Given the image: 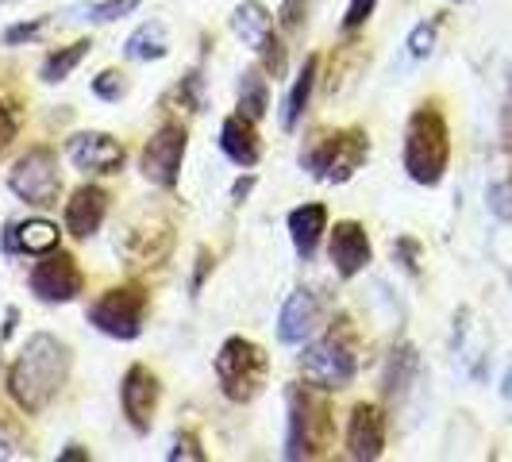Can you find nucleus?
<instances>
[{
  "mask_svg": "<svg viewBox=\"0 0 512 462\" xmlns=\"http://www.w3.org/2000/svg\"><path fill=\"white\" fill-rule=\"evenodd\" d=\"M8 189L35 208L58 205L62 193V174H58V154L51 147H35L27 151L12 170H8Z\"/></svg>",
  "mask_w": 512,
  "mask_h": 462,
  "instance_id": "obj_7",
  "label": "nucleus"
},
{
  "mask_svg": "<svg viewBox=\"0 0 512 462\" xmlns=\"http://www.w3.org/2000/svg\"><path fill=\"white\" fill-rule=\"evenodd\" d=\"M70 378V347L54 335L39 332L24 343V351L16 355L8 370V393L24 412H43L54 397L62 393V385Z\"/></svg>",
  "mask_w": 512,
  "mask_h": 462,
  "instance_id": "obj_1",
  "label": "nucleus"
},
{
  "mask_svg": "<svg viewBox=\"0 0 512 462\" xmlns=\"http://www.w3.org/2000/svg\"><path fill=\"white\" fill-rule=\"evenodd\" d=\"M124 54H128V58H135V62H158V58H166V54H170V39H166V27L158 24V20H154V24H143L128 39Z\"/></svg>",
  "mask_w": 512,
  "mask_h": 462,
  "instance_id": "obj_24",
  "label": "nucleus"
},
{
  "mask_svg": "<svg viewBox=\"0 0 512 462\" xmlns=\"http://www.w3.org/2000/svg\"><path fill=\"white\" fill-rule=\"evenodd\" d=\"M43 24H47V20H31V24H16L12 31H8V35H4V39H8V43H20V39H31V35H35V31H39Z\"/></svg>",
  "mask_w": 512,
  "mask_h": 462,
  "instance_id": "obj_35",
  "label": "nucleus"
},
{
  "mask_svg": "<svg viewBox=\"0 0 512 462\" xmlns=\"http://www.w3.org/2000/svg\"><path fill=\"white\" fill-rule=\"evenodd\" d=\"M170 459H193V462H205V451L197 447V439L193 436H181L178 443H174V451H170Z\"/></svg>",
  "mask_w": 512,
  "mask_h": 462,
  "instance_id": "obj_34",
  "label": "nucleus"
},
{
  "mask_svg": "<svg viewBox=\"0 0 512 462\" xmlns=\"http://www.w3.org/2000/svg\"><path fill=\"white\" fill-rule=\"evenodd\" d=\"M489 208L497 212V216H512V185L509 181H497V185H489Z\"/></svg>",
  "mask_w": 512,
  "mask_h": 462,
  "instance_id": "obj_33",
  "label": "nucleus"
},
{
  "mask_svg": "<svg viewBox=\"0 0 512 462\" xmlns=\"http://www.w3.org/2000/svg\"><path fill=\"white\" fill-rule=\"evenodd\" d=\"M374 8H378V0H351L347 4V16H343V31H359L374 16Z\"/></svg>",
  "mask_w": 512,
  "mask_h": 462,
  "instance_id": "obj_32",
  "label": "nucleus"
},
{
  "mask_svg": "<svg viewBox=\"0 0 512 462\" xmlns=\"http://www.w3.org/2000/svg\"><path fill=\"white\" fill-rule=\"evenodd\" d=\"M332 262L339 278H355L370 266V235L355 220H339L332 228Z\"/></svg>",
  "mask_w": 512,
  "mask_h": 462,
  "instance_id": "obj_14",
  "label": "nucleus"
},
{
  "mask_svg": "<svg viewBox=\"0 0 512 462\" xmlns=\"http://www.w3.org/2000/svg\"><path fill=\"white\" fill-rule=\"evenodd\" d=\"M147 293L139 285H116L101 293L93 308H89V324L97 332L112 335V339H135L143 332V320H147Z\"/></svg>",
  "mask_w": 512,
  "mask_h": 462,
  "instance_id": "obj_6",
  "label": "nucleus"
},
{
  "mask_svg": "<svg viewBox=\"0 0 512 462\" xmlns=\"http://www.w3.org/2000/svg\"><path fill=\"white\" fill-rule=\"evenodd\" d=\"M270 108V74L266 70H247L239 81V116L247 120H262Z\"/></svg>",
  "mask_w": 512,
  "mask_h": 462,
  "instance_id": "obj_22",
  "label": "nucleus"
},
{
  "mask_svg": "<svg viewBox=\"0 0 512 462\" xmlns=\"http://www.w3.org/2000/svg\"><path fill=\"white\" fill-rule=\"evenodd\" d=\"M316 66H320V58H316V54H308L305 70L297 74L293 89H289V97H285V112H282V128L285 131L297 128V120H301V112H305L308 97H312V85H316Z\"/></svg>",
  "mask_w": 512,
  "mask_h": 462,
  "instance_id": "obj_23",
  "label": "nucleus"
},
{
  "mask_svg": "<svg viewBox=\"0 0 512 462\" xmlns=\"http://www.w3.org/2000/svg\"><path fill=\"white\" fill-rule=\"evenodd\" d=\"M220 147H224V154H228L235 166H243V170L258 166L262 143H258L255 120H247V116H228L224 128H220Z\"/></svg>",
  "mask_w": 512,
  "mask_h": 462,
  "instance_id": "obj_17",
  "label": "nucleus"
},
{
  "mask_svg": "<svg viewBox=\"0 0 512 462\" xmlns=\"http://www.w3.org/2000/svg\"><path fill=\"white\" fill-rule=\"evenodd\" d=\"M93 93H97L101 101H120V97L128 93V81H124V74H116V70H104V74L93 81Z\"/></svg>",
  "mask_w": 512,
  "mask_h": 462,
  "instance_id": "obj_27",
  "label": "nucleus"
},
{
  "mask_svg": "<svg viewBox=\"0 0 512 462\" xmlns=\"http://www.w3.org/2000/svg\"><path fill=\"white\" fill-rule=\"evenodd\" d=\"M70 162H74L81 174H120V166H124V147L112 139V135H104V131H81L70 139Z\"/></svg>",
  "mask_w": 512,
  "mask_h": 462,
  "instance_id": "obj_11",
  "label": "nucleus"
},
{
  "mask_svg": "<svg viewBox=\"0 0 512 462\" xmlns=\"http://www.w3.org/2000/svg\"><path fill=\"white\" fill-rule=\"evenodd\" d=\"M385 451V412L378 405H355L351 424H347V455L359 462L382 459Z\"/></svg>",
  "mask_w": 512,
  "mask_h": 462,
  "instance_id": "obj_13",
  "label": "nucleus"
},
{
  "mask_svg": "<svg viewBox=\"0 0 512 462\" xmlns=\"http://www.w3.org/2000/svg\"><path fill=\"white\" fill-rule=\"evenodd\" d=\"M262 70H266V74L274 77V81H278V77H285V47H282V39H278V35H270V39H266V43H262Z\"/></svg>",
  "mask_w": 512,
  "mask_h": 462,
  "instance_id": "obj_26",
  "label": "nucleus"
},
{
  "mask_svg": "<svg viewBox=\"0 0 512 462\" xmlns=\"http://www.w3.org/2000/svg\"><path fill=\"white\" fill-rule=\"evenodd\" d=\"M108 216V193L101 185H81L74 197L66 201V231L77 239H89L97 235Z\"/></svg>",
  "mask_w": 512,
  "mask_h": 462,
  "instance_id": "obj_15",
  "label": "nucleus"
},
{
  "mask_svg": "<svg viewBox=\"0 0 512 462\" xmlns=\"http://www.w3.org/2000/svg\"><path fill=\"white\" fill-rule=\"evenodd\" d=\"M328 231V208L324 205H301L289 212V235L301 258H312L320 247V235Z\"/></svg>",
  "mask_w": 512,
  "mask_h": 462,
  "instance_id": "obj_18",
  "label": "nucleus"
},
{
  "mask_svg": "<svg viewBox=\"0 0 512 462\" xmlns=\"http://www.w3.org/2000/svg\"><path fill=\"white\" fill-rule=\"evenodd\" d=\"M436 47V24H416L409 35V54L412 58H428Z\"/></svg>",
  "mask_w": 512,
  "mask_h": 462,
  "instance_id": "obj_31",
  "label": "nucleus"
},
{
  "mask_svg": "<svg viewBox=\"0 0 512 462\" xmlns=\"http://www.w3.org/2000/svg\"><path fill=\"white\" fill-rule=\"evenodd\" d=\"M89 47H93L89 39H77V43H70V47H58L54 54H47V62H43L39 77H43V81H51V85L54 81H66V77L77 70V62L89 54Z\"/></svg>",
  "mask_w": 512,
  "mask_h": 462,
  "instance_id": "obj_25",
  "label": "nucleus"
},
{
  "mask_svg": "<svg viewBox=\"0 0 512 462\" xmlns=\"http://www.w3.org/2000/svg\"><path fill=\"white\" fill-rule=\"evenodd\" d=\"M501 397L512 401V362H509V370H505V378H501Z\"/></svg>",
  "mask_w": 512,
  "mask_h": 462,
  "instance_id": "obj_37",
  "label": "nucleus"
},
{
  "mask_svg": "<svg viewBox=\"0 0 512 462\" xmlns=\"http://www.w3.org/2000/svg\"><path fill=\"white\" fill-rule=\"evenodd\" d=\"M416 370H420V355H416V347H397L393 355H389V366H385V397H405L409 393V385L416 382Z\"/></svg>",
  "mask_w": 512,
  "mask_h": 462,
  "instance_id": "obj_21",
  "label": "nucleus"
},
{
  "mask_svg": "<svg viewBox=\"0 0 512 462\" xmlns=\"http://www.w3.org/2000/svg\"><path fill=\"white\" fill-rule=\"evenodd\" d=\"M120 405L135 432H151L154 412H158V378L147 366H131L120 382Z\"/></svg>",
  "mask_w": 512,
  "mask_h": 462,
  "instance_id": "obj_12",
  "label": "nucleus"
},
{
  "mask_svg": "<svg viewBox=\"0 0 512 462\" xmlns=\"http://www.w3.org/2000/svg\"><path fill=\"white\" fill-rule=\"evenodd\" d=\"M289 401V439L285 459H324L335 443V416L316 385H293L285 393Z\"/></svg>",
  "mask_w": 512,
  "mask_h": 462,
  "instance_id": "obj_2",
  "label": "nucleus"
},
{
  "mask_svg": "<svg viewBox=\"0 0 512 462\" xmlns=\"http://www.w3.org/2000/svg\"><path fill=\"white\" fill-rule=\"evenodd\" d=\"M451 162V131L439 104H420L405 128V170L416 185H439Z\"/></svg>",
  "mask_w": 512,
  "mask_h": 462,
  "instance_id": "obj_3",
  "label": "nucleus"
},
{
  "mask_svg": "<svg viewBox=\"0 0 512 462\" xmlns=\"http://www.w3.org/2000/svg\"><path fill=\"white\" fill-rule=\"evenodd\" d=\"M370 154V143L362 131H332V135H320L312 143V151L305 154V166L320 181H351L362 170Z\"/></svg>",
  "mask_w": 512,
  "mask_h": 462,
  "instance_id": "obj_5",
  "label": "nucleus"
},
{
  "mask_svg": "<svg viewBox=\"0 0 512 462\" xmlns=\"http://www.w3.org/2000/svg\"><path fill=\"white\" fill-rule=\"evenodd\" d=\"M185 147H189V135L181 124H162L147 139L143 147V174L147 181L162 185V189H174L181 174V162H185Z\"/></svg>",
  "mask_w": 512,
  "mask_h": 462,
  "instance_id": "obj_9",
  "label": "nucleus"
},
{
  "mask_svg": "<svg viewBox=\"0 0 512 462\" xmlns=\"http://www.w3.org/2000/svg\"><path fill=\"white\" fill-rule=\"evenodd\" d=\"M251 185H255V178H243V181H235V189H231V197L235 201H243L247 193H251Z\"/></svg>",
  "mask_w": 512,
  "mask_h": 462,
  "instance_id": "obj_36",
  "label": "nucleus"
},
{
  "mask_svg": "<svg viewBox=\"0 0 512 462\" xmlns=\"http://www.w3.org/2000/svg\"><path fill=\"white\" fill-rule=\"evenodd\" d=\"M81 289H85V274H81L77 258L66 255V251H51L31 270V293L47 305H66Z\"/></svg>",
  "mask_w": 512,
  "mask_h": 462,
  "instance_id": "obj_10",
  "label": "nucleus"
},
{
  "mask_svg": "<svg viewBox=\"0 0 512 462\" xmlns=\"http://www.w3.org/2000/svg\"><path fill=\"white\" fill-rule=\"evenodd\" d=\"M58 235L62 231L54 228L51 220H24V224L8 228L4 247L8 251H24V255H51V251H58Z\"/></svg>",
  "mask_w": 512,
  "mask_h": 462,
  "instance_id": "obj_19",
  "label": "nucleus"
},
{
  "mask_svg": "<svg viewBox=\"0 0 512 462\" xmlns=\"http://www.w3.org/2000/svg\"><path fill=\"white\" fill-rule=\"evenodd\" d=\"M231 31H235L251 51H262V43L274 35V16H270V8H266V4L247 0V4H239V8H235V16H231Z\"/></svg>",
  "mask_w": 512,
  "mask_h": 462,
  "instance_id": "obj_20",
  "label": "nucleus"
},
{
  "mask_svg": "<svg viewBox=\"0 0 512 462\" xmlns=\"http://www.w3.org/2000/svg\"><path fill=\"white\" fill-rule=\"evenodd\" d=\"M301 374H305L308 385H316V389H324V393L347 389L351 378H355V351H351V343H347L343 335L332 332L328 339L305 347V355H301Z\"/></svg>",
  "mask_w": 512,
  "mask_h": 462,
  "instance_id": "obj_8",
  "label": "nucleus"
},
{
  "mask_svg": "<svg viewBox=\"0 0 512 462\" xmlns=\"http://www.w3.org/2000/svg\"><path fill=\"white\" fill-rule=\"evenodd\" d=\"M316 328H320V305L308 289H297L282 308L278 335H282V343H308Z\"/></svg>",
  "mask_w": 512,
  "mask_h": 462,
  "instance_id": "obj_16",
  "label": "nucleus"
},
{
  "mask_svg": "<svg viewBox=\"0 0 512 462\" xmlns=\"http://www.w3.org/2000/svg\"><path fill=\"white\" fill-rule=\"evenodd\" d=\"M139 8V0H101L97 8H93V20H101V24H112V20H124Z\"/></svg>",
  "mask_w": 512,
  "mask_h": 462,
  "instance_id": "obj_30",
  "label": "nucleus"
},
{
  "mask_svg": "<svg viewBox=\"0 0 512 462\" xmlns=\"http://www.w3.org/2000/svg\"><path fill=\"white\" fill-rule=\"evenodd\" d=\"M451 4H462V0H451Z\"/></svg>",
  "mask_w": 512,
  "mask_h": 462,
  "instance_id": "obj_38",
  "label": "nucleus"
},
{
  "mask_svg": "<svg viewBox=\"0 0 512 462\" xmlns=\"http://www.w3.org/2000/svg\"><path fill=\"white\" fill-rule=\"evenodd\" d=\"M308 8H312V0H285L282 8H278V24L285 31H301L308 20Z\"/></svg>",
  "mask_w": 512,
  "mask_h": 462,
  "instance_id": "obj_28",
  "label": "nucleus"
},
{
  "mask_svg": "<svg viewBox=\"0 0 512 462\" xmlns=\"http://www.w3.org/2000/svg\"><path fill=\"white\" fill-rule=\"evenodd\" d=\"M16 135H20V112L12 101H0V154L12 147Z\"/></svg>",
  "mask_w": 512,
  "mask_h": 462,
  "instance_id": "obj_29",
  "label": "nucleus"
},
{
  "mask_svg": "<svg viewBox=\"0 0 512 462\" xmlns=\"http://www.w3.org/2000/svg\"><path fill=\"white\" fill-rule=\"evenodd\" d=\"M216 378H220V389H224L228 401L247 405L270 382V355L251 339L231 335L228 343L220 347V355H216Z\"/></svg>",
  "mask_w": 512,
  "mask_h": 462,
  "instance_id": "obj_4",
  "label": "nucleus"
}]
</instances>
